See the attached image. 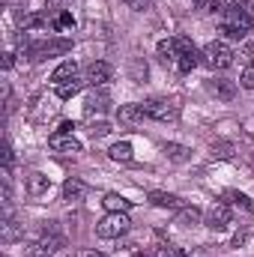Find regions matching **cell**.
Instances as JSON below:
<instances>
[{"instance_id": "cell-27", "label": "cell", "mask_w": 254, "mask_h": 257, "mask_svg": "<svg viewBox=\"0 0 254 257\" xmlns=\"http://www.w3.org/2000/svg\"><path fill=\"white\" fill-rule=\"evenodd\" d=\"M224 197H227L230 203H236V206H242V209H251V200H248V197H245L242 192H227Z\"/></svg>"}, {"instance_id": "cell-2", "label": "cell", "mask_w": 254, "mask_h": 257, "mask_svg": "<svg viewBox=\"0 0 254 257\" xmlns=\"http://www.w3.org/2000/svg\"><path fill=\"white\" fill-rule=\"evenodd\" d=\"M233 48L227 45V42H221V39H215V42H209L203 51H200V63H206L209 69H227V66L233 63Z\"/></svg>"}, {"instance_id": "cell-25", "label": "cell", "mask_w": 254, "mask_h": 257, "mask_svg": "<svg viewBox=\"0 0 254 257\" xmlns=\"http://www.w3.org/2000/svg\"><path fill=\"white\" fill-rule=\"evenodd\" d=\"M150 257H183V251H180L177 245H171V242H162V245L153 248V254Z\"/></svg>"}, {"instance_id": "cell-35", "label": "cell", "mask_w": 254, "mask_h": 257, "mask_svg": "<svg viewBox=\"0 0 254 257\" xmlns=\"http://www.w3.org/2000/svg\"><path fill=\"white\" fill-rule=\"evenodd\" d=\"M129 9H135V12H144L147 6H150V0H126Z\"/></svg>"}, {"instance_id": "cell-10", "label": "cell", "mask_w": 254, "mask_h": 257, "mask_svg": "<svg viewBox=\"0 0 254 257\" xmlns=\"http://www.w3.org/2000/svg\"><path fill=\"white\" fill-rule=\"evenodd\" d=\"M84 81H87L90 87H102V84H108V81H111V66L102 63V60L90 63L87 66V72H84Z\"/></svg>"}, {"instance_id": "cell-17", "label": "cell", "mask_w": 254, "mask_h": 257, "mask_svg": "<svg viewBox=\"0 0 254 257\" xmlns=\"http://www.w3.org/2000/svg\"><path fill=\"white\" fill-rule=\"evenodd\" d=\"M162 150H165L168 162H177V165H186V162L191 159V150L189 147H183V144H165Z\"/></svg>"}, {"instance_id": "cell-16", "label": "cell", "mask_w": 254, "mask_h": 257, "mask_svg": "<svg viewBox=\"0 0 254 257\" xmlns=\"http://www.w3.org/2000/svg\"><path fill=\"white\" fill-rule=\"evenodd\" d=\"M75 75H78V66H75V60H63V63L51 72V81L60 87V84H66V81H72Z\"/></svg>"}, {"instance_id": "cell-23", "label": "cell", "mask_w": 254, "mask_h": 257, "mask_svg": "<svg viewBox=\"0 0 254 257\" xmlns=\"http://www.w3.org/2000/svg\"><path fill=\"white\" fill-rule=\"evenodd\" d=\"M129 72H132V81H135V84H144L150 69H147V63H144L141 57H135V60H132V66H129Z\"/></svg>"}, {"instance_id": "cell-12", "label": "cell", "mask_w": 254, "mask_h": 257, "mask_svg": "<svg viewBox=\"0 0 254 257\" xmlns=\"http://www.w3.org/2000/svg\"><path fill=\"white\" fill-rule=\"evenodd\" d=\"M144 117H147L144 105H120V108H117V120L126 123V126H138V123H144Z\"/></svg>"}, {"instance_id": "cell-41", "label": "cell", "mask_w": 254, "mask_h": 257, "mask_svg": "<svg viewBox=\"0 0 254 257\" xmlns=\"http://www.w3.org/2000/svg\"><path fill=\"white\" fill-rule=\"evenodd\" d=\"M186 257H203V254H200V251H194V254H186Z\"/></svg>"}, {"instance_id": "cell-33", "label": "cell", "mask_w": 254, "mask_h": 257, "mask_svg": "<svg viewBox=\"0 0 254 257\" xmlns=\"http://www.w3.org/2000/svg\"><path fill=\"white\" fill-rule=\"evenodd\" d=\"M221 33H224L227 39H236V42L245 36V33H239V30H236V27H230V24H224V27H221Z\"/></svg>"}, {"instance_id": "cell-15", "label": "cell", "mask_w": 254, "mask_h": 257, "mask_svg": "<svg viewBox=\"0 0 254 257\" xmlns=\"http://www.w3.org/2000/svg\"><path fill=\"white\" fill-rule=\"evenodd\" d=\"M102 206H105L108 212H129V209H132V200L123 197V194H117V192H108L105 200H102Z\"/></svg>"}, {"instance_id": "cell-36", "label": "cell", "mask_w": 254, "mask_h": 257, "mask_svg": "<svg viewBox=\"0 0 254 257\" xmlns=\"http://www.w3.org/2000/svg\"><path fill=\"white\" fill-rule=\"evenodd\" d=\"M206 9H209V12H227V9H224V0H209Z\"/></svg>"}, {"instance_id": "cell-3", "label": "cell", "mask_w": 254, "mask_h": 257, "mask_svg": "<svg viewBox=\"0 0 254 257\" xmlns=\"http://www.w3.org/2000/svg\"><path fill=\"white\" fill-rule=\"evenodd\" d=\"M129 227H132V221H129L126 212H108V215L96 224V233H99L102 239H120L123 233H129Z\"/></svg>"}, {"instance_id": "cell-19", "label": "cell", "mask_w": 254, "mask_h": 257, "mask_svg": "<svg viewBox=\"0 0 254 257\" xmlns=\"http://www.w3.org/2000/svg\"><path fill=\"white\" fill-rule=\"evenodd\" d=\"M84 192H87V186L81 180H75V177H69L63 183V200H81Z\"/></svg>"}, {"instance_id": "cell-31", "label": "cell", "mask_w": 254, "mask_h": 257, "mask_svg": "<svg viewBox=\"0 0 254 257\" xmlns=\"http://www.w3.org/2000/svg\"><path fill=\"white\" fill-rule=\"evenodd\" d=\"M18 236V227H15V221L12 218H6V227H3V239L9 242V239H15Z\"/></svg>"}, {"instance_id": "cell-6", "label": "cell", "mask_w": 254, "mask_h": 257, "mask_svg": "<svg viewBox=\"0 0 254 257\" xmlns=\"http://www.w3.org/2000/svg\"><path fill=\"white\" fill-rule=\"evenodd\" d=\"M203 224H206L209 230H224V227L230 224V206H227V203H212V206L206 209Z\"/></svg>"}, {"instance_id": "cell-9", "label": "cell", "mask_w": 254, "mask_h": 257, "mask_svg": "<svg viewBox=\"0 0 254 257\" xmlns=\"http://www.w3.org/2000/svg\"><path fill=\"white\" fill-rule=\"evenodd\" d=\"M108 105H111V96H108L105 90H99V93H90V96L84 99V114L93 120L96 114H105V111H108Z\"/></svg>"}, {"instance_id": "cell-4", "label": "cell", "mask_w": 254, "mask_h": 257, "mask_svg": "<svg viewBox=\"0 0 254 257\" xmlns=\"http://www.w3.org/2000/svg\"><path fill=\"white\" fill-rule=\"evenodd\" d=\"M144 111H147V117H153V120H159V123H168V120H177V105L174 102H168V99H150V102H144Z\"/></svg>"}, {"instance_id": "cell-21", "label": "cell", "mask_w": 254, "mask_h": 257, "mask_svg": "<svg viewBox=\"0 0 254 257\" xmlns=\"http://www.w3.org/2000/svg\"><path fill=\"white\" fill-rule=\"evenodd\" d=\"M87 81H81V78H72V81H66L57 87V99H72V96H78V90L84 87Z\"/></svg>"}, {"instance_id": "cell-7", "label": "cell", "mask_w": 254, "mask_h": 257, "mask_svg": "<svg viewBox=\"0 0 254 257\" xmlns=\"http://www.w3.org/2000/svg\"><path fill=\"white\" fill-rule=\"evenodd\" d=\"M63 245V236H57V233H45L42 239H36L33 245H30V257H54V251Z\"/></svg>"}, {"instance_id": "cell-11", "label": "cell", "mask_w": 254, "mask_h": 257, "mask_svg": "<svg viewBox=\"0 0 254 257\" xmlns=\"http://www.w3.org/2000/svg\"><path fill=\"white\" fill-rule=\"evenodd\" d=\"M48 147H51L54 153H81V141H78L75 135H63V132L51 135Z\"/></svg>"}, {"instance_id": "cell-29", "label": "cell", "mask_w": 254, "mask_h": 257, "mask_svg": "<svg viewBox=\"0 0 254 257\" xmlns=\"http://www.w3.org/2000/svg\"><path fill=\"white\" fill-rule=\"evenodd\" d=\"M177 51L186 54V51H197V48H194V42H191L189 36H177Z\"/></svg>"}, {"instance_id": "cell-18", "label": "cell", "mask_w": 254, "mask_h": 257, "mask_svg": "<svg viewBox=\"0 0 254 257\" xmlns=\"http://www.w3.org/2000/svg\"><path fill=\"white\" fill-rule=\"evenodd\" d=\"M159 60H162V63H177V60H180L177 39H162V42H159Z\"/></svg>"}, {"instance_id": "cell-34", "label": "cell", "mask_w": 254, "mask_h": 257, "mask_svg": "<svg viewBox=\"0 0 254 257\" xmlns=\"http://www.w3.org/2000/svg\"><path fill=\"white\" fill-rule=\"evenodd\" d=\"M212 153L221 156V159H227L230 156V144H212Z\"/></svg>"}, {"instance_id": "cell-20", "label": "cell", "mask_w": 254, "mask_h": 257, "mask_svg": "<svg viewBox=\"0 0 254 257\" xmlns=\"http://www.w3.org/2000/svg\"><path fill=\"white\" fill-rule=\"evenodd\" d=\"M200 209L197 206H183L180 209V215H177V224H183V227H194V224H200Z\"/></svg>"}, {"instance_id": "cell-39", "label": "cell", "mask_w": 254, "mask_h": 257, "mask_svg": "<svg viewBox=\"0 0 254 257\" xmlns=\"http://www.w3.org/2000/svg\"><path fill=\"white\" fill-rule=\"evenodd\" d=\"M245 239H248V233H236V236H233V245H242Z\"/></svg>"}, {"instance_id": "cell-28", "label": "cell", "mask_w": 254, "mask_h": 257, "mask_svg": "<svg viewBox=\"0 0 254 257\" xmlns=\"http://www.w3.org/2000/svg\"><path fill=\"white\" fill-rule=\"evenodd\" d=\"M239 84H242L245 90H254V66H245V72L239 75Z\"/></svg>"}, {"instance_id": "cell-24", "label": "cell", "mask_w": 254, "mask_h": 257, "mask_svg": "<svg viewBox=\"0 0 254 257\" xmlns=\"http://www.w3.org/2000/svg\"><path fill=\"white\" fill-rule=\"evenodd\" d=\"M197 63H200V54H197V51H186V54H180L177 69H180V72H191Z\"/></svg>"}, {"instance_id": "cell-30", "label": "cell", "mask_w": 254, "mask_h": 257, "mask_svg": "<svg viewBox=\"0 0 254 257\" xmlns=\"http://www.w3.org/2000/svg\"><path fill=\"white\" fill-rule=\"evenodd\" d=\"M63 27H75V18L69 12H60V18L54 21V30H63Z\"/></svg>"}, {"instance_id": "cell-32", "label": "cell", "mask_w": 254, "mask_h": 257, "mask_svg": "<svg viewBox=\"0 0 254 257\" xmlns=\"http://www.w3.org/2000/svg\"><path fill=\"white\" fill-rule=\"evenodd\" d=\"M108 132H111V126H108V123H102V120L90 126V135H93V138H102V135H108Z\"/></svg>"}, {"instance_id": "cell-13", "label": "cell", "mask_w": 254, "mask_h": 257, "mask_svg": "<svg viewBox=\"0 0 254 257\" xmlns=\"http://www.w3.org/2000/svg\"><path fill=\"white\" fill-rule=\"evenodd\" d=\"M24 189L30 197H42V194L51 189V180L45 177V174H39V171H33L30 177H27V183H24Z\"/></svg>"}, {"instance_id": "cell-5", "label": "cell", "mask_w": 254, "mask_h": 257, "mask_svg": "<svg viewBox=\"0 0 254 257\" xmlns=\"http://www.w3.org/2000/svg\"><path fill=\"white\" fill-rule=\"evenodd\" d=\"M227 24L230 27H236L239 33H248L254 27V18H251V12H248V6L239 0V3H233L230 9H227Z\"/></svg>"}, {"instance_id": "cell-14", "label": "cell", "mask_w": 254, "mask_h": 257, "mask_svg": "<svg viewBox=\"0 0 254 257\" xmlns=\"http://www.w3.org/2000/svg\"><path fill=\"white\" fill-rule=\"evenodd\" d=\"M150 203L159 206V209H183V200L168 192H150Z\"/></svg>"}, {"instance_id": "cell-40", "label": "cell", "mask_w": 254, "mask_h": 257, "mask_svg": "<svg viewBox=\"0 0 254 257\" xmlns=\"http://www.w3.org/2000/svg\"><path fill=\"white\" fill-rule=\"evenodd\" d=\"M206 3L209 0H194V9H206Z\"/></svg>"}, {"instance_id": "cell-38", "label": "cell", "mask_w": 254, "mask_h": 257, "mask_svg": "<svg viewBox=\"0 0 254 257\" xmlns=\"http://www.w3.org/2000/svg\"><path fill=\"white\" fill-rule=\"evenodd\" d=\"M12 63H15V54L6 51V54H3V69H12Z\"/></svg>"}, {"instance_id": "cell-37", "label": "cell", "mask_w": 254, "mask_h": 257, "mask_svg": "<svg viewBox=\"0 0 254 257\" xmlns=\"http://www.w3.org/2000/svg\"><path fill=\"white\" fill-rule=\"evenodd\" d=\"M75 257H108V254H102V251H96V248H81Z\"/></svg>"}, {"instance_id": "cell-26", "label": "cell", "mask_w": 254, "mask_h": 257, "mask_svg": "<svg viewBox=\"0 0 254 257\" xmlns=\"http://www.w3.org/2000/svg\"><path fill=\"white\" fill-rule=\"evenodd\" d=\"M21 27H24V30H39V27H45V18H42L39 12H30V15L21 18Z\"/></svg>"}, {"instance_id": "cell-8", "label": "cell", "mask_w": 254, "mask_h": 257, "mask_svg": "<svg viewBox=\"0 0 254 257\" xmlns=\"http://www.w3.org/2000/svg\"><path fill=\"white\" fill-rule=\"evenodd\" d=\"M206 90L215 99H221V102H233V96H236V84L233 81H224V78H209L206 81Z\"/></svg>"}, {"instance_id": "cell-22", "label": "cell", "mask_w": 254, "mask_h": 257, "mask_svg": "<svg viewBox=\"0 0 254 257\" xmlns=\"http://www.w3.org/2000/svg\"><path fill=\"white\" fill-rule=\"evenodd\" d=\"M108 156H111L114 162H129V159H132V144H129V141H120V144H114V147L108 150Z\"/></svg>"}, {"instance_id": "cell-1", "label": "cell", "mask_w": 254, "mask_h": 257, "mask_svg": "<svg viewBox=\"0 0 254 257\" xmlns=\"http://www.w3.org/2000/svg\"><path fill=\"white\" fill-rule=\"evenodd\" d=\"M21 48H24V57H30L33 63H39L45 57H54V54H69L72 51V39H42V42L21 39Z\"/></svg>"}]
</instances>
